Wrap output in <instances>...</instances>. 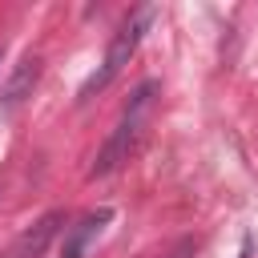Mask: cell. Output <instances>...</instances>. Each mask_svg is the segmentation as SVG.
<instances>
[{"instance_id":"cell-1","label":"cell","mask_w":258,"mask_h":258,"mask_svg":"<svg viewBox=\"0 0 258 258\" xmlns=\"http://www.w3.org/2000/svg\"><path fill=\"white\" fill-rule=\"evenodd\" d=\"M153 97H157V81H141V85L133 89L129 105L121 109V117H117L109 141L101 145V153H97V161H93V169H89L93 177L113 173V169L129 157V149H133V141L141 137V125H145V117H149V109H153Z\"/></svg>"},{"instance_id":"cell-2","label":"cell","mask_w":258,"mask_h":258,"mask_svg":"<svg viewBox=\"0 0 258 258\" xmlns=\"http://www.w3.org/2000/svg\"><path fill=\"white\" fill-rule=\"evenodd\" d=\"M149 20H153V8H137L117 32H113V40H109V48H105V60H101V69L81 85V97L77 101H89L97 89H105L125 64H129V56L137 52V44H141V36H145V28H149Z\"/></svg>"},{"instance_id":"cell-3","label":"cell","mask_w":258,"mask_h":258,"mask_svg":"<svg viewBox=\"0 0 258 258\" xmlns=\"http://www.w3.org/2000/svg\"><path fill=\"white\" fill-rule=\"evenodd\" d=\"M113 222V210L101 206V210H89L85 218H77L69 230H64V242H60V258H89V250L97 246V238L105 234V226Z\"/></svg>"},{"instance_id":"cell-4","label":"cell","mask_w":258,"mask_h":258,"mask_svg":"<svg viewBox=\"0 0 258 258\" xmlns=\"http://www.w3.org/2000/svg\"><path fill=\"white\" fill-rule=\"evenodd\" d=\"M56 226H60V214H44L32 230H24V234L12 242V250H8L4 258H40V254H44V246L52 242Z\"/></svg>"},{"instance_id":"cell-5","label":"cell","mask_w":258,"mask_h":258,"mask_svg":"<svg viewBox=\"0 0 258 258\" xmlns=\"http://www.w3.org/2000/svg\"><path fill=\"white\" fill-rule=\"evenodd\" d=\"M36 73H40V60L36 56H24L20 60V69L12 73V81H8V89L0 93V117H8L28 93H32V85H36Z\"/></svg>"}]
</instances>
